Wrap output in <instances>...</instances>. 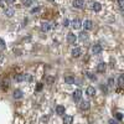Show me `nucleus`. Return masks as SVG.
Listing matches in <instances>:
<instances>
[{
    "mask_svg": "<svg viewBox=\"0 0 124 124\" xmlns=\"http://www.w3.org/2000/svg\"><path fill=\"white\" fill-rule=\"evenodd\" d=\"M81 98H82V91L81 89H76L73 92V99L76 102H78V100H81Z\"/></svg>",
    "mask_w": 124,
    "mask_h": 124,
    "instance_id": "obj_3",
    "label": "nucleus"
},
{
    "mask_svg": "<svg viewBox=\"0 0 124 124\" xmlns=\"http://www.w3.org/2000/svg\"><path fill=\"white\" fill-rule=\"evenodd\" d=\"M81 52H82V51H81L79 47H75L73 50H72V56H73V57H79V56H81Z\"/></svg>",
    "mask_w": 124,
    "mask_h": 124,
    "instance_id": "obj_8",
    "label": "nucleus"
},
{
    "mask_svg": "<svg viewBox=\"0 0 124 124\" xmlns=\"http://www.w3.org/2000/svg\"><path fill=\"white\" fill-rule=\"evenodd\" d=\"M76 40H77V36H76L73 32H68V34H67V41H68L70 43H75Z\"/></svg>",
    "mask_w": 124,
    "mask_h": 124,
    "instance_id": "obj_2",
    "label": "nucleus"
},
{
    "mask_svg": "<svg viewBox=\"0 0 124 124\" xmlns=\"http://www.w3.org/2000/svg\"><path fill=\"white\" fill-rule=\"evenodd\" d=\"M37 12H40V9H39V8H35V9L31 10V14H37Z\"/></svg>",
    "mask_w": 124,
    "mask_h": 124,
    "instance_id": "obj_25",
    "label": "nucleus"
},
{
    "mask_svg": "<svg viewBox=\"0 0 124 124\" xmlns=\"http://www.w3.org/2000/svg\"><path fill=\"white\" fill-rule=\"evenodd\" d=\"M97 71L100 72V73H103V72L106 71V63H104V62H100L98 66H97Z\"/></svg>",
    "mask_w": 124,
    "mask_h": 124,
    "instance_id": "obj_11",
    "label": "nucleus"
},
{
    "mask_svg": "<svg viewBox=\"0 0 124 124\" xmlns=\"http://www.w3.org/2000/svg\"><path fill=\"white\" fill-rule=\"evenodd\" d=\"M72 5H73V8H77V9H83V8H84V1H83V0H73Z\"/></svg>",
    "mask_w": 124,
    "mask_h": 124,
    "instance_id": "obj_1",
    "label": "nucleus"
},
{
    "mask_svg": "<svg viewBox=\"0 0 124 124\" xmlns=\"http://www.w3.org/2000/svg\"><path fill=\"white\" fill-rule=\"evenodd\" d=\"M87 39H88V34H87V32H81V34H79V40H81V41H86Z\"/></svg>",
    "mask_w": 124,
    "mask_h": 124,
    "instance_id": "obj_19",
    "label": "nucleus"
},
{
    "mask_svg": "<svg viewBox=\"0 0 124 124\" xmlns=\"http://www.w3.org/2000/svg\"><path fill=\"white\" fill-rule=\"evenodd\" d=\"M6 1H8L9 4H12V3H15V0H6Z\"/></svg>",
    "mask_w": 124,
    "mask_h": 124,
    "instance_id": "obj_34",
    "label": "nucleus"
},
{
    "mask_svg": "<svg viewBox=\"0 0 124 124\" xmlns=\"http://www.w3.org/2000/svg\"><path fill=\"white\" fill-rule=\"evenodd\" d=\"M56 112L58 115H63L65 114V107L63 106H57L56 107Z\"/></svg>",
    "mask_w": 124,
    "mask_h": 124,
    "instance_id": "obj_13",
    "label": "nucleus"
},
{
    "mask_svg": "<svg viewBox=\"0 0 124 124\" xmlns=\"http://www.w3.org/2000/svg\"><path fill=\"white\" fill-rule=\"evenodd\" d=\"M123 84H124V76L120 75L119 78H118V86H119V87H123Z\"/></svg>",
    "mask_w": 124,
    "mask_h": 124,
    "instance_id": "obj_20",
    "label": "nucleus"
},
{
    "mask_svg": "<svg viewBox=\"0 0 124 124\" xmlns=\"http://www.w3.org/2000/svg\"><path fill=\"white\" fill-rule=\"evenodd\" d=\"M87 94H88L89 97L94 96V94H96V89H94L93 87H88V88H87Z\"/></svg>",
    "mask_w": 124,
    "mask_h": 124,
    "instance_id": "obj_18",
    "label": "nucleus"
},
{
    "mask_svg": "<svg viewBox=\"0 0 124 124\" xmlns=\"http://www.w3.org/2000/svg\"><path fill=\"white\" fill-rule=\"evenodd\" d=\"M92 9H93L94 11H100L102 5H100L99 3H93V4H92Z\"/></svg>",
    "mask_w": 124,
    "mask_h": 124,
    "instance_id": "obj_17",
    "label": "nucleus"
},
{
    "mask_svg": "<svg viewBox=\"0 0 124 124\" xmlns=\"http://www.w3.org/2000/svg\"><path fill=\"white\" fill-rule=\"evenodd\" d=\"M0 3H1V0H0Z\"/></svg>",
    "mask_w": 124,
    "mask_h": 124,
    "instance_id": "obj_36",
    "label": "nucleus"
},
{
    "mask_svg": "<svg viewBox=\"0 0 124 124\" xmlns=\"http://www.w3.org/2000/svg\"><path fill=\"white\" fill-rule=\"evenodd\" d=\"M50 27H51V25H50L48 23H42V24H41V31H42V32H46V31L50 30Z\"/></svg>",
    "mask_w": 124,
    "mask_h": 124,
    "instance_id": "obj_9",
    "label": "nucleus"
},
{
    "mask_svg": "<svg viewBox=\"0 0 124 124\" xmlns=\"http://www.w3.org/2000/svg\"><path fill=\"white\" fill-rule=\"evenodd\" d=\"M12 96H14V98H15V99H20V98H23V92H21L20 89H15Z\"/></svg>",
    "mask_w": 124,
    "mask_h": 124,
    "instance_id": "obj_10",
    "label": "nucleus"
},
{
    "mask_svg": "<svg viewBox=\"0 0 124 124\" xmlns=\"http://www.w3.org/2000/svg\"><path fill=\"white\" fill-rule=\"evenodd\" d=\"M72 26H73L75 30H77V29H81V26H82L81 20H79V19H75L73 21H72Z\"/></svg>",
    "mask_w": 124,
    "mask_h": 124,
    "instance_id": "obj_4",
    "label": "nucleus"
},
{
    "mask_svg": "<svg viewBox=\"0 0 124 124\" xmlns=\"http://www.w3.org/2000/svg\"><path fill=\"white\" fill-rule=\"evenodd\" d=\"M118 4H119V6L122 9L124 8V0H118Z\"/></svg>",
    "mask_w": 124,
    "mask_h": 124,
    "instance_id": "obj_26",
    "label": "nucleus"
},
{
    "mask_svg": "<svg viewBox=\"0 0 124 124\" xmlns=\"http://www.w3.org/2000/svg\"><path fill=\"white\" fill-rule=\"evenodd\" d=\"M23 3L25 6H31L32 5V0H23Z\"/></svg>",
    "mask_w": 124,
    "mask_h": 124,
    "instance_id": "obj_22",
    "label": "nucleus"
},
{
    "mask_svg": "<svg viewBox=\"0 0 124 124\" xmlns=\"http://www.w3.org/2000/svg\"><path fill=\"white\" fill-rule=\"evenodd\" d=\"M25 79L26 81H31V76L30 75H25Z\"/></svg>",
    "mask_w": 124,
    "mask_h": 124,
    "instance_id": "obj_30",
    "label": "nucleus"
},
{
    "mask_svg": "<svg viewBox=\"0 0 124 124\" xmlns=\"http://www.w3.org/2000/svg\"><path fill=\"white\" fill-rule=\"evenodd\" d=\"M117 119H118V120H122L123 119V115H122V113H117Z\"/></svg>",
    "mask_w": 124,
    "mask_h": 124,
    "instance_id": "obj_24",
    "label": "nucleus"
},
{
    "mask_svg": "<svg viewBox=\"0 0 124 124\" xmlns=\"http://www.w3.org/2000/svg\"><path fill=\"white\" fill-rule=\"evenodd\" d=\"M72 122H73L72 115H65V118H63V123L65 124H72Z\"/></svg>",
    "mask_w": 124,
    "mask_h": 124,
    "instance_id": "obj_12",
    "label": "nucleus"
},
{
    "mask_svg": "<svg viewBox=\"0 0 124 124\" xmlns=\"http://www.w3.org/2000/svg\"><path fill=\"white\" fill-rule=\"evenodd\" d=\"M100 88H102V91L107 92V87H106V86H103V84H102V86H100Z\"/></svg>",
    "mask_w": 124,
    "mask_h": 124,
    "instance_id": "obj_32",
    "label": "nucleus"
},
{
    "mask_svg": "<svg viewBox=\"0 0 124 124\" xmlns=\"http://www.w3.org/2000/svg\"><path fill=\"white\" fill-rule=\"evenodd\" d=\"M4 14H5L8 18H11V16H14V14H15V10L11 9V8H6L5 11H4Z\"/></svg>",
    "mask_w": 124,
    "mask_h": 124,
    "instance_id": "obj_7",
    "label": "nucleus"
},
{
    "mask_svg": "<svg viewBox=\"0 0 124 124\" xmlns=\"http://www.w3.org/2000/svg\"><path fill=\"white\" fill-rule=\"evenodd\" d=\"M53 79H55L53 77H47V82H48V83H52Z\"/></svg>",
    "mask_w": 124,
    "mask_h": 124,
    "instance_id": "obj_29",
    "label": "nucleus"
},
{
    "mask_svg": "<svg viewBox=\"0 0 124 124\" xmlns=\"http://www.w3.org/2000/svg\"><path fill=\"white\" fill-rule=\"evenodd\" d=\"M113 83H114V79H113V78H111V79L108 81V86H109V87H112V86H113Z\"/></svg>",
    "mask_w": 124,
    "mask_h": 124,
    "instance_id": "obj_27",
    "label": "nucleus"
},
{
    "mask_svg": "<svg viewBox=\"0 0 124 124\" xmlns=\"http://www.w3.org/2000/svg\"><path fill=\"white\" fill-rule=\"evenodd\" d=\"M87 77H88L89 79H92V81H96V79H97V77L94 76L92 72H87Z\"/></svg>",
    "mask_w": 124,
    "mask_h": 124,
    "instance_id": "obj_21",
    "label": "nucleus"
},
{
    "mask_svg": "<svg viewBox=\"0 0 124 124\" xmlns=\"http://www.w3.org/2000/svg\"><path fill=\"white\" fill-rule=\"evenodd\" d=\"M41 88H42V84H41V83H40V84H39V86H37V91H40V89H41Z\"/></svg>",
    "mask_w": 124,
    "mask_h": 124,
    "instance_id": "obj_35",
    "label": "nucleus"
},
{
    "mask_svg": "<svg viewBox=\"0 0 124 124\" xmlns=\"http://www.w3.org/2000/svg\"><path fill=\"white\" fill-rule=\"evenodd\" d=\"M109 124H118V123H117V120H114V119H109Z\"/></svg>",
    "mask_w": 124,
    "mask_h": 124,
    "instance_id": "obj_31",
    "label": "nucleus"
},
{
    "mask_svg": "<svg viewBox=\"0 0 124 124\" xmlns=\"http://www.w3.org/2000/svg\"><path fill=\"white\" fill-rule=\"evenodd\" d=\"M14 78H15V81H16V82H23V81H25V75L20 73V75H16Z\"/></svg>",
    "mask_w": 124,
    "mask_h": 124,
    "instance_id": "obj_16",
    "label": "nucleus"
},
{
    "mask_svg": "<svg viewBox=\"0 0 124 124\" xmlns=\"http://www.w3.org/2000/svg\"><path fill=\"white\" fill-rule=\"evenodd\" d=\"M4 61V55H1V53H0V63H1Z\"/></svg>",
    "mask_w": 124,
    "mask_h": 124,
    "instance_id": "obj_33",
    "label": "nucleus"
},
{
    "mask_svg": "<svg viewBox=\"0 0 124 124\" xmlns=\"http://www.w3.org/2000/svg\"><path fill=\"white\" fill-rule=\"evenodd\" d=\"M5 47H6V45H5L4 40H1V39H0V48H1V50H4Z\"/></svg>",
    "mask_w": 124,
    "mask_h": 124,
    "instance_id": "obj_23",
    "label": "nucleus"
},
{
    "mask_svg": "<svg viewBox=\"0 0 124 124\" xmlns=\"http://www.w3.org/2000/svg\"><path fill=\"white\" fill-rule=\"evenodd\" d=\"M82 25H83V27H84V30H91V29L93 27V23H92L91 20H86Z\"/></svg>",
    "mask_w": 124,
    "mask_h": 124,
    "instance_id": "obj_6",
    "label": "nucleus"
},
{
    "mask_svg": "<svg viewBox=\"0 0 124 124\" xmlns=\"http://www.w3.org/2000/svg\"><path fill=\"white\" fill-rule=\"evenodd\" d=\"M68 25H70V21H68L67 19H65V21H63V26L66 27V26H68Z\"/></svg>",
    "mask_w": 124,
    "mask_h": 124,
    "instance_id": "obj_28",
    "label": "nucleus"
},
{
    "mask_svg": "<svg viewBox=\"0 0 124 124\" xmlns=\"http://www.w3.org/2000/svg\"><path fill=\"white\" fill-rule=\"evenodd\" d=\"M65 82L68 83V84L75 83V77L73 76H66V77H65Z\"/></svg>",
    "mask_w": 124,
    "mask_h": 124,
    "instance_id": "obj_14",
    "label": "nucleus"
},
{
    "mask_svg": "<svg viewBox=\"0 0 124 124\" xmlns=\"http://www.w3.org/2000/svg\"><path fill=\"white\" fill-rule=\"evenodd\" d=\"M92 52H93V55H99L102 52V46L100 45H94L92 47Z\"/></svg>",
    "mask_w": 124,
    "mask_h": 124,
    "instance_id": "obj_5",
    "label": "nucleus"
},
{
    "mask_svg": "<svg viewBox=\"0 0 124 124\" xmlns=\"http://www.w3.org/2000/svg\"><path fill=\"white\" fill-rule=\"evenodd\" d=\"M79 107H81L82 111H87V109L89 108V102L84 100V102H82V103H81V106H79Z\"/></svg>",
    "mask_w": 124,
    "mask_h": 124,
    "instance_id": "obj_15",
    "label": "nucleus"
}]
</instances>
